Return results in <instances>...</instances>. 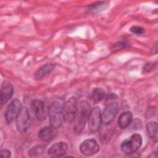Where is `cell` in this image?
<instances>
[{
	"mask_svg": "<svg viewBox=\"0 0 158 158\" xmlns=\"http://www.w3.org/2000/svg\"><path fill=\"white\" fill-rule=\"evenodd\" d=\"M106 96L105 91L102 88H96L93 89L91 93V98L96 102L102 101Z\"/></svg>",
	"mask_w": 158,
	"mask_h": 158,
	"instance_id": "18",
	"label": "cell"
},
{
	"mask_svg": "<svg viewBox=\"0 0 158 158\" xmlns=\"http://www.w3.org/2000/svg\"><path fill=\"white\" fill-rule=\"evenodd\" d=\"M44 150V148L42 146H37L30 149L28 151V153L30 156H36V155H39L40 154L43 153Z\"/></svg>",
	"mask_w": 158,
	"mask_h": 158,
	"instance_id": "19",
	"label": "cell"
},
{
	"mask_svg": "<svg viewBox=\"0 0 158 158\" xmlns=\"http://www.w3.org/2000/svg\"><path fill=\"white\" fill-rule=\"evenodd\" d=\"M14 87L8 81H4L1 88L0 98L2 104L6 103L13 96Z\"/></svg>",
	"mask_w": 158,
	"mask_h": 158,
	"instance_id": "12",
	"label": "cell"
},
{
	"mask_svg": "<svg viewBox=\"0 0 158 158\" xmlns=\"http://www.w3.org/2000/svg\"><path fill=\"white\" fill-rule=\"evenodd\" d=\"M31 109L35 113L37 119L39 120H44L49 112V110L48 112L46 109L44 102L38 99H35L32 101Z\"/></svg>",
	"mask_w": 158,
	"mask_h": 158,
	"instance_id": "11",
	"label": "cell"
},
{
	"mask_svg": "<svg viewBox=\"0 0 158 158\" xmlns=\"http://www.w3.org/2000/svg\"><path fill=\"white\" fill-rule=\"evenodd\" d=\"M1 156L2 157H7L9 158L10 157L11 154H10V151L7 150V149H3L1 151Z\"/></svg>",
	"mask_w": 158,
	"mask_h": 158,
	"instance_id": "22",
	"label": "cell"
},
{
	"mask_svg": "<svg viewBox=\"0 0 158 158\" xmlns=\"http://www.w3.org/2000/svg\"><path fill=\"white\" fill-rule=\"evenodd\" d=\"M133 115L130 111H125L122 113L117 120L118 127L121 129H125L128 127L132 121Z\"/></svg>",
	"mask_w": 158,
	"mask_h": 158,
	"instance_id": "14",
	"label": "cell"
},
{
	"mask_svg": "<svg viewBox=\"0 0 158 158\" xmlns=\"http://www.w3.org/2000/svg\"><path fill=\"white\" fill-rule=\"evenodd\" d=\"M56 129L51 126L44 127L38 131V138L44 141H51L57 135Z\"/></svg>",
	"mask_w": 158,
	"mask_h": 158,
	"instance_id": "13",
	"label": "cell"
},
{
	"mask_svg": "<svg viewBox=\"0 0 158 158\" xmlns=\"http://www.w3.org/2000/svg\"><path fill=\"white\" fill-rule=\"evenodd\" d=\"M15 125L18 131L23 134L28 130L30 125V116L26 107L22 108L15 118Z\"/></svg>",
	"mask_w": 158,
	"mask_h": 158,
	"instance_id": "5",
	"label": "cell"
},
{
	"mask_svg": "<svg viewBox=\"0 0 158 158\" xmlns=\"http://www.w3.org/2000/svg\"><path fill=\"white\" fill-rule=\"evenodd\" d=\"M146 130L148 135L149 137L154 141H157V135H158V127L157 123L156 122H149L146 125Z\"/></svg>",
	"mask_w": 158,
	"mask_h": 158,
	"instance_id": "16",
	"label": "cell"
},
{
	"mask_svg": "<svg viewBox=\"0 0 158 158\" xmlns=\"http://www.w3.org/2000/svg\"><path fill=\"white\" fill-rule=\"evenodd\" d=\"M49 122L50 126L58 128L62 123V106L59 102H53L49 109Z\"/></svg>",
	"mask_w": 158,
	"mask_h": 158,
	"instance_id": "3",
	"label": "cell"
},
{
	"mask_svg": "<svg viewBox=\"0 0 158 158\" xmlns=\"http://www.w3.org/2000/svg\"><path fill=\"white\" fill-rule=\"evenodd\" d=\"M80 150L82 154L91 156L99 152V145L95 139H87L81 143L80 146Z\"/></svg>",
	"mask_w": 158,
	"mask_h": 158,
	"instance_id": "9",
	"label": "cell"
},
{
	"mask_svg": "<svg viewBox=\"0 0 158 158\" xmlns=\"http://www.w3.org/2000/svg\"><path fill=\"white\" fill-rule=\"evenodd\" d=\"M130 30L132 33H133L135 34H136V35H141L144 31V29L143 27H139V26H136V25H134V26L131 27L130 28Z\"/></svg>",
	"mask_w": 158,
	"mask_h": 158,
	"instance_id": "20",
	"label": "cell"
},
{
	"mask_svg": "<svg viewBox=\"0 0 158 158\" xmlns=\"http://www.w3.org/2000/svg\"><path fill=\"white\" fill-rule=\"evenodd\" d=\"M118 111V106L117 102H110L104 109L102 114V123L104 125H109L114 119Z\"/></svg>",
	"mask_w": 158,
	"mask_h": 158,
	"instance_id": "8",
	"label": "cell"
},
{
	"mask_svg": "<svg viewBox=\"0 0 158 158\" xmlns=\"http://www.w3.org/2000/svg\"><path fill=\"white\" fill-rule=\"evenodd\" d=\"M156 69V64L154 63H148L146 64L144 67L143 70L146 72H151Z\"/></svg>",
	"mask_w": 158,
	"mask_h": 158,
	"instance_id": "21",
	"label": "cell"
},
{
	"mask_svg": "<svg viewBox=\"0 0 158 158\" xmlns=\"http://www.w3.org/2000/svg\"><path fill=\"white\" fill-rule=\"evenodd\" d=\"M78 102L76 98L70 97L62 106L63 119L67 123L73 122L74 118L78 110Z\"/></svg>",
	"mask_w": 158,
	"mask_h": 158,
	"instance_id": "2",
	"label": "cell"
},
{
	"mask_svg": "<svg viewBox=\"0 0 158 158\" xmlns=\"http://www.w3.org/2000/svg\"><path fill=\"white\" fill-rule=\"evenodd\" d=\"M68 149L66 143L60 141L52 144L48 150V155L52 157H59L64 156Z\"/></svg>",
	"mask_w": 158,
	"mask_h": 158,
	"instance_id": "10",
	"label": "cell"
},
{
	"mask_svg": "<svg viewBox=\"0 0 158 158\" xmlns=\"http://www.w3.org/2000/svg\"><path fill=\"white\" fill-rule=\"evenodd\" d=\"M22 108V104L20 100L17 98L13 99L8 105L4 114V117L7 123H10L14 120V118H16Z\"/></svg>",
	"mask_w": 158,
	"mask_h": 158,
	"instance_id": "7",
	"label": "cell"
},
{
	"mask_svg": "<svg viewBox=\"0 0 158 158\" xmlns=\"http://www.w3.org/2000/svg\"><path fill=\"white\" fill-rule=\"evenodd\" d=\"M142 142V137L139 134H133L122 143L121 149L124 153L127 154L134 153L140 148Z\"/></svg>",
	"mask_w": 158,
	"mask_h": 158,
	"instance_id": "4",
	"label": "cell"
},
{
	"mask_svg": "<svg viewBox=\"0 0 158 158\" xmlns=\"http://www.w3.org/2000/svg\"><path fill=\"white\" fill-rule=\"evenodd\" d=\"M55 68V65L52 64H47L41 67L35 73V78L36 80H41L49 73H50Z\"/></svg>",
	"mask_w": 158,
	"mask_h": 158,
	"instance_id": "15",
	"label": "cell"
},
{
	"mask_svg": "<svg viewBox=\"0 0 158 158\" xmlns=\"http://www.w3.org/2000/svg\"><path fill=\"white\" fill-rule=\"evenodd\" d=\"M109 5V2L106 1L102 2H96L88 6V11L89 13H96L106 9Z\"/></svg>",
	"mask_w": 158,
	"mask_h": 158,
	"instance_id": "17",
	"label": "cell"
},
{
	"mask_svg": "<svg viewBox=\"0 0 158 158\" xmlns=\"http://www.w3.org/2000/svg\"><path fill=\"white\" fill-rule=\"evenodd\" d=\"M90 110L91 106L87 101L80 102L78 110L73 120V131L76 134L81 133L85 128Z\"/></svg>",
	"mask_w": 158,
	"mask_h": 158,
	"instance_id": "1",
	"label": "cell"
},
{
	"mask_svg": "<svg viewBox=\"0 0 158 158\" xmlns=\"http://www.w3.org/2000/svg\"><path fill=\"white\" fill-rule=\"evenodd\" d=\"M88 129L92 133L98 131L102 123V114L99 107H95L91 109L88 118Z\"/></svg>",
	"mask_w": 158,
	"mask_h": 158,
	"instance_id": "6",
	"label": "cell"
}]
</instances>
